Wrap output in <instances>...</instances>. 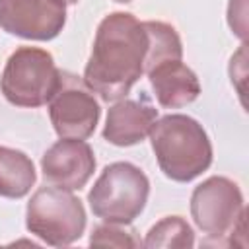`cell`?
I'll return each instance as SVG.
<instances>
[{
	"instance_id": "obj_12",
	"label": "cell",
	"mask_w": 249,
	"mask_h": 249,
	"mask_svg": "<svg viewBox=\"0 0 249 249\" xmlns=\"http://www.w3.org/2000/svg\"><path fill=\"white\" fill-rule=\"evenodd\" d=\"M35 165L23 152L0 146V196H25L35 185Z\"/></svg>"
},
{
	"instance_id": "obj_14",
	"label": "cell",
	"mask_w": 249,
	"mask_h": 249,
	"mask_svg": "<svg viewBox=\"0 0 249 249\" xmlns=\"http://www.w3.org/2000/svg\"><path fill=\"white\" fill-rule=\"evenodd\" d=\"M146 247H179L189 249L195 245V233L181 216H167L150 228L144 239Z\"/></svg>"
},
{
	"instance_id": "obj_8",
	"label": "cell",
	"mask_w": 249,
	"mask_h": 249,
	"mask_svg": "<svg viewBox=\"0 0 249 249\" xmlns=\"http://www.w3.org/2000/svg\"><path fill=\"white\" fill-rule=\"evenodd\" d=\"M66 23V8L56 0H0V27L10 35L49 41Z\"/></svg>"
},
{
	"instance_id": "obj_2",
	"label": "cell",
	"mask_w": 249,
	"mask_h": 249,
	"mask_svg": "<svg viewBox=\"0 0 249 249\" xmlns=\"http://www.w3.org/2000/svg\"><path fill=\"white\" fill-rule=\"evenodd\" d=\"M152 150L165 177L187 183L212 163V144L198 121L187 115H165L150 128Z\"/></svg>"
},
{
	"instance_id": "obj_13",
	"label": "cell",
	"mask_w": 249,
	"mask_h": 249,
	"mask_svg": "<svg viewBox=\"0 0 249 249\" xmlns=\"http://www.w3.org/2000/svg\"><path fill=\"white\" fill-rule=\"evenodd\" d=\"M142 23L148 33V53L144 60V72H150L154 66L165 60H181L183 47L175 27L163 21H142Z\"/></svg>"
},
{
	"instance_id": "obj_7",
	"label": "cell",
	"mask_w": 249,
	"mask_h": 249,
	"mask_svg": "<svg viewBox=\"0 0 249 249\" xmlns=\"http://www.w3.org/2000/svg\"><path fill=\"white\" fill-rule=\"evenodd\" d=\"M99 103L86 82L62 72L60 86L49 101V117L60 138H88L99 121Z\"/></svg>"
},
{
	"instance_id": "obj_1",
	"label": "cell",
	"mask_w": 249,
	"mask_h": 249,
	"mask_svg": "<svg viewBox=\"0 0 249 249\" xmlns=\"http://www.w3.org/2000/svg\"><path fill=\"white\" fill-rule=\"evenodd\" d=\"M146 53L148 33L142 21L124 12L105 16L84 70L86 86L103 101L123 99L144 74Z\"/></svg>"
},
{
	"instance_id": "obj_9",
	"label": "cell",
	"mask_w": 249,
	"mask_h": 249,
	"mask_svg": "<svg viewBox=\"0 0 249 249\" xmlns=\"http://www.w3.org/2000/svg\"><path fill=\"white\" fill-rule=\"evenodd\" d=\"M95 169V156L80 138H60L41 158L43 179L66 191H80Z\"/></svg>"
},
{
	"instance_id": "obj_16",
	"label": "cell",
	"mask_w": 249,
	"mask_h": 249,
	"mask_svg": "<svg viewBox=\"0 0 249 249\" xmlns=\"http://www.w3.org/2000/svg\"><path fill=\"white\" fill-rule=\"evenodd\" d=\"M228 21H230V27L233 29V33L245 41L247 37V25H245V0H239V10H237V4L235 0H230V6H228Z\"/></svg>"
},
{
	"instance_id": "obj_4",
	"label": "cell",
	"mask_w": 249,
	"mask_h": 249,
	"mask_svg": "<svg viewBox=\"0 0 249 249\" xmlns=\"http://www.w3.org/2000/svg\"><path fill=\"white\" fill-rule=\"evenodd\" d=\"M62 72L53 54L37 47H19L6 60L0 89L18 107H41L51 101L60 86Z\"/></svg>"
},
{
	"instance_id": "obj_11",
	"label": "cell",
	"mask_w": 249,
	"mask_h": 249,
	"mask_svg": "<svg viewBox=\"0 0 249 249\" xmlns=\"http://www.w3.org/2000/svg\"><path fill=\"white\" fill-rule=\"evenodd\" d=\"M156 99L165 109H177L193 103L200 93L196 74L181 60H165L148 72Z\"/></svg>"
},
{
	"instance_id": "obj_18",
	"label": "cell",
	"mask_w": 249,
	"mask_h": 249,
	"mask_svg": "<svg viewBox=\"0 0 249 249\" xmlns=\"http://www.w3.org/2000/svg\"><path fill=\"white\" fill-rule=\"evenodd\" d=\"M115 2H123V4H126V2H132V0H115Z\"/></svg>"
},
{
	"instance_id": "obj_15",
	"label": "cell",
	"mask_w": 249,
	"mask_h": 249,
	"mask_svg": "<svg viewBox=\"0 0 249 249\" xmlns=\"http://www.w3.org/2000/svg\"><path fill=\"white\" fill-rule=\"evenodd\" d=\"M91 247H138L140 241L134 237V231L121 228V224H105L93 230L89 237Z\"/></svg>"
},
{
	"instance_id": "obj_10",
	"label": "cell",
	"mask_w": 249,
	"mask_h": 249,
	"mask_svg": "<svg viewBox=\"0 0 249 249\" xmlns=\"http://www.w3.org/2000/svg\"><path fill=\"white\" fill-rule=\"evenodd\" d=\"M156 119L158 109L152 105L121 99L107 111L103 138L113 146H134L150 134Z\"/></svg>"
},
{
	"instance_id": "obj_3",
	"label": "cell",
	"mask_w": 249,
	"mask_h": 249,
	"mask_svg": "<svg viewBox=\"0 0 249 249\" xmlns=\"http://www.w3.org/2000/svg\"><path fill=\"white\" fill-rule=\"evenodd\" d=\"M148 195L150 181L146 173L134 163L115 161L101 171L88 193V202L103 222L126 226L140 216Z\"/></svg>"
},
{
	"instance_id": "obj_5",
	"label": "cell",
	"mask_w": 249,
	"mask_h": 249,
	"mask_svg": "<svg viewBox=\"0 0 249 249\" xmlns=\"http://www.w3.org/2000/svg\"><path fill=\"white\" fill-rule=\"evenodd\" d=\"M27 230L49 245H70L86 230V210L78 196L60 187H41L27 202Z\"/></svg>"
},
{
	"instance_id": "obj_17",
	"label": "cell",
	"mask_w": 249,
	"mask_h": 249,
	"mask_svg": "<svg viewBox=\"0 0 249 249\" xmlns=\"http://www.w3.org/2000/svg\"><path fill=\"white\" fill-rule=\"evenodd\" d=\"M56 2H60V4H64V6H66V4H76L78 0H56Z\"/></svg>"
},
{
	"instance_id": "obj_6",
	"label": "cell",
	"mask_w": 249,
	"mask_h": 249,
	"mask_svg": "<svg viewBox=\"0 0 249 249\" xmlns=\"http://www.w3.org/2000/svg\"><path fill=\"white\" fill-rule=\"evenodd\" d=\"M243 212V195L228 177H208L193 191L191 216L196 228L206 235H230Z\"/></svg>"
}]
</instances>
